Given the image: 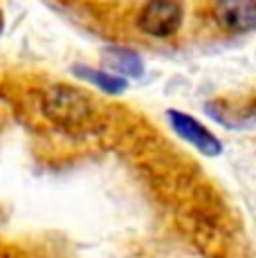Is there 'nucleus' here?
I'll return each mask as SVG.
<instances>
[{
	"instance_id": "obj_6",
	"label": "nucleus",
	"mask_w": 256,
	"mask_h": 258,
	"mask_svg": "<svg viewBox=\"0 0 256 258\" xmlns=\"http://www.w3.org/2000/svg\"><path fill=\"white\" fill-rule=\"evenodd\" d=\"M72 74L79 81L88 83V86H95L97 90H101L103 94H110V97H119L128 90V81L117 74L103 70V68H90V66H72Z\"/></svg>"
},
{
	"instance_id": "obj_3",
	"label": "nucleus",
	"mask_w": 256,
	"mask_h": 258,
	"mask_svg": "<svg viewBox=\"0 0 256 258\" xmlns=\"http://www.w3.org/2000/svg\"><path fill=\"white\" fill-rule=\"evenodd\" d=\"M214 18L227 34H252L256 0H214Z\"/></svg>"
},
{
	"instance_id": "obj_5",
	"label": "nucleus",
	"mask_w": 256,
	"mask_h": 258,
	"mask_svg": "<svg viewBox=\"0 0 256 258\" xmlns=\"http://www.w3.org/2000/svg\"><path fill=\"white\" fill-rule=\"evenodd\" d=\"M103 70L117 74L121 79H140L144 77V61L135 49L128 47H106L101 52Z\"/></svg>"
},
{
	"instance_id": "obj_7",
	"label": "nucleus",
	"mask_w": 256,
	"mask_h": 258,
	"mask_svg": "<svg viewBox=\"0 0 256 258\" xmlns=\"http://www.w3.org/2000/svg\"><path fill=\"white\" fill-rule=\"evenodd\" d=\"M3 32H5V14L0 9V36H3Z\"/></svg>"
},
{
	"instance_id": "obj_2",
	"label": "nucleus",
	"mask_w": 256,
	"mask_h": 258,
	"mask_svg": "<svg viewBox=\"0 0 256 258\" xmlns=\"http://www.w3.org/2000/svg\"><path fill=\"white\" fill-rule=\"evenodd\" d=\"M166 119L169 126L173 128V133L180 137L182 142H186L189 146H194L198 153H203L205 157H220L225 151L223 142L205 126L203 121H198L194 115L182 110H166Z\"/></svg>"
},
{
	"instance_id": "obj_4",
	"label": "nucleus",
	"mask_w": 256,
	"mask_h": 258,
	"mask_svg": "<svg viewBox=\"0 0 256 258\" xmlns=\"http://www.w3.org/2000/svg\"><path fill=\"white\" fill-rule=\"evenodd\" d=\"M45 112L56 121H79L88 112V99L83 92L61 83L47 97Z\"/></svg>"
},
{
	"instance_id": "obj_1",
	"label": "nucleus",
	"mask_w": 256,
	"mask_h": 258,
	"mask_svg": "<svg viewBox=\"0 0 256 258\" xmlns=\"http://www.w3.org/2000/svg\"><path fill=\"white\" fill-rule=\"evenodd\" d=\"M137 29L151 38H171L184 23L182 0H146L137 12Z\"/></svg>"
}]
</instances>
